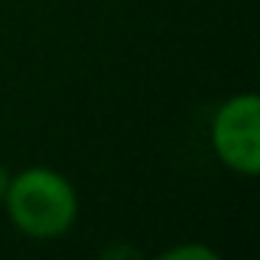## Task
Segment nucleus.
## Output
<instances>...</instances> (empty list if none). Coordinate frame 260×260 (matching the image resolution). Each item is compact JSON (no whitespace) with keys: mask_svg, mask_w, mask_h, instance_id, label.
<instances>
[{"mask_svg":"<svg viewBox=\"0 0 260 260\" xmlns=\"http://www.w3.org/2000/svg\"><path fill=\"white\" fill-rule=\"evenodd\" d=\"M7 208L22 233L34 239H55L74 223L77 196L61 175L49 169H28L16 181H10Z\"/></svg>","mask_w":260,"mask_h":260,"instance_id":"nucleus-1","label":"nucleus"},{"mask_svg":"<svg viewBox=\"0 0 260 260\" xmlns=\"http://www.w3.org/2000/svg\"><path fill=\"white\" fill-rule=\"evenodd\" d=\"M214 147H217V156L230 169L242 175L260 172V101L257 95L230 98L217 110Z\"/></svg>","mask_w":260,"mask_h":260,"instance_id":"nucleus-2","label":"nucleus"},{"mask_svg":"<svg viewBox=\"0 0 260 260\" xmlns=\"http://www.w3.org/2000/svg\"><path fill=\"white\" fill-rule=\"evenodd\" d=\"M166 257L169 260H175V257H205V260H211L214 251H208V248H178V251H169Z\"/></svg>","mask_w":260,"mask_h":260,"instance_id":"nucleus-3","label":"nucleus"},{"mask_svg":"<svg viewBox=\"0 0 260 260\" xmlns=\"http://www.w3.org/2000/svg\"><path fill=\"white\" fill-rule=\"evenodd\" d=\"M7 187H10V175H7V169L0 166V199L7 196Z\"/></svg>","mask_w":260,"mask_h":260,"instance_id":"nucleus-4","label":"nucleus"}]
</instances>
